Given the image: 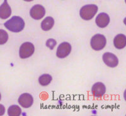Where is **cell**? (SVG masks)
<instances>
[{
  "label": "cell",
  "instance_id": "obj_1",
  "mask_svg": "<svg viewBox=\"0 0 126 116\" xmlns=\"http://www.w3.org/2000/svg\"><path fill=\"white\" fill-rule=\"evenodd\" d=\"M4 27L10 31L18 33L25 27V22L23 18L18 16H14L4 23Z\"/></svg>",
  "mask_w": 126,
  "mask_h": 116
},
{
  "label": "cell",
  "instance_id": "obj_2",
  "mask_svg": "<svg viewBox=\"0 0 126 116\" xmlns=\"http://www.w3.org/2000/svg\"><path fill=\"white\" fill-rule=\"evenodd\" d=\"M98 12V6L96 4H87L81 8L79 15L82 19L90 20L93 18Z\"/></svg>",
  "mask_w": 126,
  "mask_h": 116
},
{
  "label": "cell",
  "instance_id": "obj_3",
  "mask_svg": "<svg viewBox=\"0 0 126 116\" xmlns=\"http://www.w3.org/2000/svg\"><path fill=\"white\" fill-rule=\"evenodd\" d=\"M107 44L106 38L102 34L94 35L90 41L91 47L94 50H101L105 47Z\"/></svg>",
  "mask_w": 126,
  "mask_h": 116
},
{
  "label": "cell",
  "instance_id": "obj_4",
  "mask_svg": "<svg viewBox=\"0 0 126 116\" xmlns=\"http://www.w3.org/2000/svg\"><path fill=\"white\" fill-rule=\"evenodd\" d=\"M35 51V47L31 42H27L22 44L20 47L19 56L22 59H27L33 55Z\"/></svg>",
  "mask_w": 126,
  "mask_h": 116
},
{
  "label": "cell",
  "instance_id": "obj_5",
  "mask_svg": "<svg viewBox=\"0 0 126 116\" xmlns=\"http://www.w3.org/2000/svg\"><path fill=\"white\" fill-rule=\"evenodd\" d=\"M71 52V46L69 43L64 42L61 44L57 49L56 56L59 58H65L68 56Z\"/></svg>",
  "mask_w": 126,
  "mask_h": 116
},
{
  "label": "cell",
  "instance_id": "obj_6",
  "mask_svg": "<svg viewBox=\"0 0 126 116\" xmlns=\"http://www.w3.org/2000/svg\"><path fill=\"white\" fill-rule=\"evenodd\" d=\"M46 15V10L40 4H36L32 8L30 11V15L34 20H40Z\"/></svg>",
  "mask_w": 126,
  "mask_h": 116
},
{
  "label": "cell",
  "instance_id": "obj_7",
  "mask_svg": "<svg viewBox=\"0 0 126 116\" xmlns=\"http://www.w3.org/2000/svg\"><path fill=\"white\" fill-rule=\"evenodd\" d=\"M103 61L105 64L110 67H116L119 64L117 57L111 52H105L103 54Z\"/></svg>",
  "mask_w": 126,
  "mask_h": 116
},
{
  "label": "cell",
  "instance_id": "obj_8",
  "mask_svg": "<svg viewBox=\"0 0 126 116\" xmlns=\"http://www.w3.org/2000/svg\"><path fill=\"white\" fill-rule=\"evenodd\" d=\"M92 92L94 97L100 98L103 97L106 92V86L102 82H97L92 86Z\"/></svg>",
  "mask_w": 126,
  "mask_h": 116
},
{
  "label": "cell",
  "instance_id": "obj_9",
  "mask_svg": "<svg viewBox=\"0 0 126 116\" xmlns=\"http://www.w3.org/2000/svg\"><path fill=\"white\" fill-rule=\"evenodd\" d=\"M18 103L22 107L24 108H29L33 103V97L28 93L22 94L18 98Z\"/></svg>",
  "mask_w": 126,
  "mask_h": 116
},
{
  "label": "cell",
  "instance_id": "obj_10",
  "mask_svg": "<svg viewBox=\"0 0 126 116\" xmlns=\"http://www.w3.org/2000/svg\"><path fill=\"white\" fill-rule=\"evenodd\" d=\"M110 17L107 13H101L96 17L95 23L100 28H105L110 23Z\"/></svg>",
  "mask_w": 126,
  "mask_h": 116
},
{
  "label": "cell",
  "instance_id": "obj_11",
  "mask_svg": "<svg viewBox=\"0 0 126 116\" xmlns=\"http://www.w3.org/2000/svg\"><path fill=\"white\" fill-rule=\"evenodd\" d=\"M12 14V9L8 3V0H4L3 4L0 6V18L5 20L9 18Z\"/></svg>",
  "mask_w": 126,
  "mask_h": 116
},
{
  "label": "cell",
  "instance_id": "obj_12",
  "mask_svg": "<svg viewBox=\"0 0 126 116\" xmlns=\"http://www.w3.org/2000/svg\"><path fill=\"white\" fill-rule=\"evenodd\" d=\"M114 46L118 49H122L126 46V37L124 34H118L113 40Z\"/></svg>",
  "mask_w": 126,
  "mask_h": 116
},
{
  "label": "cell",
  "instance_id": "obj_13",
  "mask_svg": "<svg viewBox=\"0 0 126 116\" xmlns=\"http://www.w3.org/2000/svg\"><path fill=\"white\" fill-rule=\"evenodd\" d=\"M54 20L51 17H47L41 23V28L44 31H49L53 27Z\"/></svg>",
  "mask_w": 126,
  "mask_h": 116
},
{
  "label": "cell",
  "instance_id": "obj_14",
  "mask_svg": "<svg viewBox=\"0 0 126 116\" xmlns=\"http://www.w3.org/2000/svg\"><path fill=\"white\" fill-rule=\"evenodd\" d=\"M52 77L49 74H44L39 78V83L40 85L44 86H47L51 83Z\"/></svg>",
  "mask_w": 126,
  "mask_h": 116
},
{
  "label": "cell",
  "instance_id": "obj_15",
  "mask_svg": "<svg viewBox=\"0 0 126 116\" xmlns=\"http://www.w3.org/2000/svg\"><path fill=\"white\" fill-rule=\"evenodd\" d=\"M22 114V109L18 105H13L8 109V114L10 116H19Z\"/></svg>",
  "mask_w": 126,
  "mask_h": 116
},
{
  "label": "cell",
  "instance_id": "obj_16",
  "mask_svg": "<svg viewBox=\"0 0 126 116\" xmlns=\"http://www.w3.org/2000/svg\"><path fill=\"white\" fill-rule=\"evenodd\" d=\"M8 40V34L5 30L0 29V45H3Z\"/></svg>",
  "mask_w": 126,
  "mask_h": 116
},
{
  "label": "cell",
  "instance_id": "obj_17",
  "mask_svg": "<svg viewBox=\"0 0 126 116\" xmlns=\"http://www.w3.org/2000/svg\"><path fill=\"white\" fill-rule=\"evenodd\" d=\"M56 45V41L53 39H50L49 40H47V42H46V46L49 47V49H53L54 48L55 46Z\"/></svg>",
  "mask_w": 126,
  "mask_h": 116
},
{
  "label": "cell",
  "instance_id": "obj_18",
  "mask_svg": "<svg viewBox=\"0 0 126 116\" xmlns=\"http://www.w3.org/2000/svg\"><path fill=\"white\" fill-rule=\"evenodd\" d=\"M5 112V107L3 105L0 104V116H3Z\"/></svg>",
  "mask_w": 126,
  "mask_h": 116
},
{
  "label": "cell",
  "instance_id": "obj_19",
  "mask_svg": "<svg viewBox=\"0 0 126 116\" xmlns=\"http://www.w3.org/2000/svg\"><path fill=\"white\" fill-rule=\"evenodd\" d=\"M25 1H27V2H30V1H32L33 0H23Z\"/></svg>",
  "mask_w": 126,
  "mask_h": 116
},
{
  "label": "cell",
  "instance_id": "obj_20",
  "mask_svg": "<svg viewBox=\"0 0 126 116\" xmlns=\"http://www.w3.org/2000/svg\"><path fill=\"white\" fill-rule=\"evenodd\" d=\"M1 93H0V100H1Z\"/></svg>",
  "mask_w": 126,
  "mask_h": 116
}]
</instances>
